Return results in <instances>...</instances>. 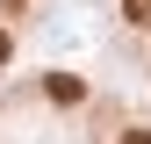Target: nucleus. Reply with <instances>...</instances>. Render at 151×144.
<instances>
[{
	"label": "nucleus",
	"instance_id": "2",
	"mask_svg": "<svg viewBox=\"0 0 151 144\" xmlns=\"http://www.w3.org/2000/svg\"><path fill=\"white\" fill-rule=\"evenodd\" d=\"M122 144H151V137H144V130H129V137H122Z\"/></svg>",
	"mask_w": 151,
	"mask_h": 144
},
{
	"label": "nucleus",
	"instance_id": "1",
	"mask_svg": "<svg viewBox=\"0 0 151 144\" xmlns=\"http://www.w3.org/2000/svg\"><path fill=\"white\" fill-rule=\"evenodd\" d=\"M122 14H129L137 29H151V0H122Z\"/></svg>",
	"mask_w": 151,
	"mask_h": 144
}]
</instances>
